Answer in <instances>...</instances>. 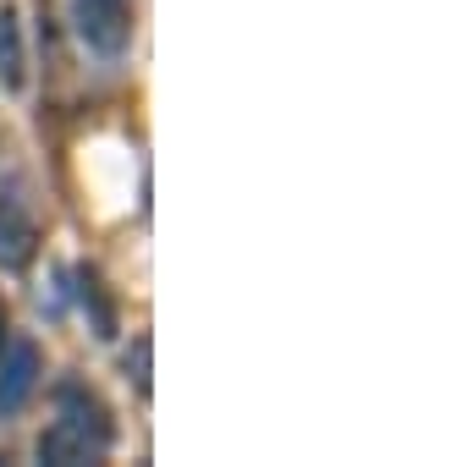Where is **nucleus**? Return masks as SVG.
<instances>
[{
  "mask_svg": "<svg viewBox=\"0 0 451 467\" xmlns=\"http://www.w3.org/2000/svg\"><path fill=\"white\" fill-rule=\"evenodd\" d=\"M116 445V418L110 407L83 390V385H61V412L56 423L39 434V462L50 467H78V462H105Z\"/></svg>",
  "mask_w": 451,
  "mask_h": 467,
  "instance_id": "1",
  "label": "nucleus"
},
{
  "mask_svg": "<svg viewBox=\"0 0 451 467\" xmlns=\"http://www.w3.org/2000/svg\"><path fill=\"white\" fill-rule=\"evenodd\" d=\"M39 374H45V358L28 336H12L6 352H0V418H17L34 390H39Z\"/></svg>",
  "mask_w": 451,
  "mask_h": 467,
  "instance_id": "2",
  "label": "nucleus"
},
{
  "mask_svg": "<svg viewBox=\"0 0 451 467\" xmlns=\"http://www.w3.org/2000/svg\"><path fill=\"white\" fill-rule=\"evenodd\" d=\"M78 34L100 56H121L132 45V0H78Z\"/></svg>",
  "mask_w": 451,
  "mask_h": 467,
  "instance_id": "3",
  "label": "nucleus"
},
{
  "mask_svg": "<svg viewBox=\"0 0 451 467\" xmlns=\"http://www.w3.org/2000/svg\"><path fill=\"white\" fill-rule=\"evenodd\" d=\"M34 254H39V225L28 220V209L17 198H0V265L28 270Z\"/></svg>",
  "mask_w": 451,
  "mask_h": 467,
  "instance_id": "4",
  "label": "nucleus"
},
{
  "mask_svg": "<svg viewBox=\"0 0 451 467\" xmlns=\"http://www.w3.org/2000/svg\"><path fill=\"white\" fill-rule=\"evenodd\" d=\"M0 88H6V94L28 88V50H23L17 6H0Z\"/></svg>",
  "mask_w": 451,
  "mask_h": 467,
  "instance_id": "5",
  "label": "nucleus"
},
{
  "mask_svg": "<svg viewBox=\"0 0 451 467\" xmlns=\"http://www.w3.org/2000/svg\"><path fill=\"white\" fill-rule=\"evenodd\" d=\"M78 297H83V314H89V325H94V336L100 341H110L116 336V303H110V292H105V281H100V270H78Z\"/></svg>",
  "mask_w": 451,
  "mask_h": 467,
  "instance_id": "6",
  "label": "nucleus"
},
{
  "mask_svg": "<svg viewBox=\"0 0 451 467\" xmlns=\"http://www.w3.org/2000/svg\"><path fill=\"white\" fill-rule=\"evenodd\" d=\"M149 352H154V341H149V336H138V341H132V352H127V379H132V390H138V396H149Z\"/></svg>",
  "mask_w": 451,
  "mask_h": 467,
  "instance_id": "7",
  "label": "nucleus"
},
{
  "mask_svg": "<svg viewBox=\"0 0 451 467\" xmlns=\"http://www.w3.org/2000/svg\"><path fill=\"white\" fill-rule=\"evenodd\" d=\"M0 347H6V303H0Z\"/></svg>",
  "mask_w": 451,
  "mask_h": 467,
  "instance_id": "8",
  "label": "nucleus"
}]
</instances>
